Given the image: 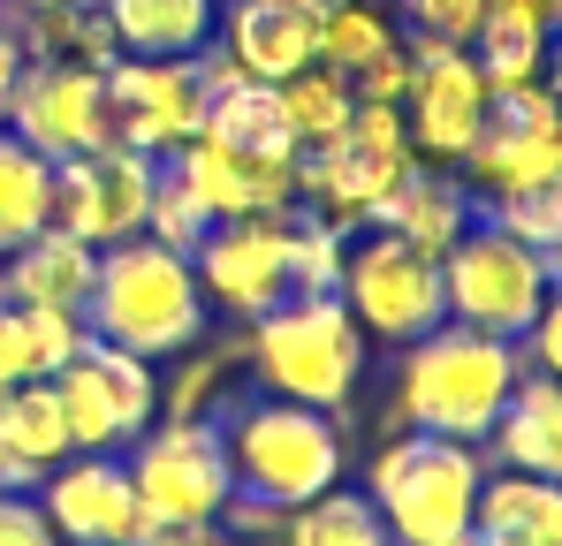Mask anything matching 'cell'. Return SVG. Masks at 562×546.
<instances>
[{
  "instance_id": "1",
  "label": "cell",
  "mask_w": 562,
  "mask_h": 546,
  "mask_svg": "<svg viewBox=\"0 0 562 546\" xmlns=\"http://www.w3.org/2000/svg\"><path fill=\"white\" fill-rule=\"evenodd\" d=\"M525 357L517 342L502 334H479V327H426L418 342H403V372H395V410L411 433H441V441H471L486 448L502 402L517 395Z\"/></svg>"
},
{
  "instance_id": "2",
  "label": "cell",
  "mask_w": 562,
  "mask_h": 546,
  "mask_svg": "<svg viewBox=\"0 0 562 546\" xmlns=\"http://www.w3.org/2000/svg\"><path fill=\"white\" fill-rule=\"evenodd\" d=\"M205 288H198V266L190 251H168L153 236H130V243H106L92 273V296H85V327L99 342L130 350V357L160 364L198 350L205 334Z\"/></svg>"
},
{
  "instance_id": "3",
  "label": "cell",
  "mask_w": 562,
  "mask_h": 546,
  "mask_svg": "<svg viewBox=\"0 0 562 546\" xmlns=\"http://www.w3.org/2000/svg\"><path fill=\"white\" fill-rule=\"evenodd\" d=\"M251 372L259 387L304 410H335L366 379V327L335 288L319 296H281L274 311L251 319Z\"/></svg>"
},
{
  "instance_id": "4",
  "label": "cell",
  "mask_w": 562,
  "mask_h": 546,
  "mask_svg": "<svg viewBox=\"0 0 562 546\" xmlns=\"http://www.w3.org/2000/svg\"><path fill=\"white\" fill-rule=\"evenodd\" d=\"M221 448H228V478L236 493L267 501V509H304L319 501L327 486H342V433L327 410H304V402H236L221 418Z\"/></svg>"
},
{
  "instance_id": "5",
  "label": "cell",
  "mask_w": 562,
  "mask_h": 546,
  "mask_svg": "<svg viewBox=\"0 0 562 546\" xmlns=\"http://www.w3.org/2000/svg\"><path fill=\"white\" fill-rule=\"evenodd\" d=\"M479 478L486 455L471 441L441 433H403L373 455V486L366 501L380 509L395 546H471V509H479Z\"/></svg>"
},
{
  "instance_id": "6",
  "label": "cell",
  "mask_w": 562,
  "mask_h": 546,
  "mask_svg": "<svg viewBox=\"0 0 562 546\" xmlns=\"http://www.w3.org/2000/svg\"><path fill=\"white\" fill-rule=\"evenodd\" d=\"M411 168H418V152H411L403 114H395V106H373V99H358L350 122H342V137L319 145V152H304L296 213L327 220L335 236H358V228H373L380 213H387V197L411 182Z\"/></svg>"
},
{
  "instance_id": "7",
  "label": "cell",
  "mask_w": 562,
  "mask_h": 546,
  "mask_svg": "<svg viewBox=\"0 0 562 546\" xmlns=\"http://www.w3.org/2000/svg\"><path fill=\"white\" fill-rule=\"evenodd\" d=\"M555 259L525 236H509L494 213H479L464 236L441 251V304L457 327H479V334H502L517 342L540 311V296L555 288Z\"/></svg>"
},
{
  "instance_id": "8",
  "label": "cell",
  "mask_w": 562,
  "mask_h": 546,
  "mask_svg": "<svg viewBox=\"0 0 562 546\" xmlns=\"http://www.w3.org/2000/svg\"><path fill=\"white\" fill-rule=\"evenodd\" d=\"M130 486L153 532H183V524H221L236 478L221 448V418H168L145 425L130 441Z\"/></svg>"
},
{
  "instance_id": "9",
  "label": "cell",
  "mask_w": 562,
  "mask_h": 546,
  "mask_svg": "<svg viewBox=\"0 0 562 546\" xmlns=\"http://www.w3.org/2000/svg\"><path fill=\"white\" fill-rule=\"evenodd\" d=\"M335 296L350 304V319L366 327V342H418L426 327L449 319L441 304V259L403 243L395 228H358L342 251Z\"/></svg>"
},
{
  "instance_id": "10",
  "label": "cell",
  "mask_w": 562,
  "mask_h": 546,
  "mask_svg": "<svg viewBox=\"0 0 562 546\" xmlns=\"http://www.w3.org/2000/svg\"><path fill=\"white\" fill-rule=\"evenodd\" d=\"M471 197L502 205V197H525V190H548L562 182V106L548 84H517V91H494L471 152L457 160Z\"/></svg>"
},
{
  "instance_id": "11",
  "label": "cell",
  "mask_w": 562,
  "mask_h": 546,
  "mask_svg": "<svg viewBox=\"0 0 562 546\" xmlns=\"http://www.w3.org/2000/svg\"><path fill=\"white\" fill-rule=\"evenodd\" d=\"M168 168L213 220H244V213H289L304 152L289 137H228V129H198L183 152H168Z\"/></svg>"
},
{
  "instance_id": "12",
  "label": "cell",
  "mask_w": 562,
  "mask_h": 546,
  "mask_svg": "<svg viewBox=\"0 0 562 546\" xmlns=\"http://www.w3.org/2000/svg\"><path fill=\"white\" fill-rule=\"evenodd\" d=\"M403 54H411V91H403V129H411V152L426 168H457L494 106V84L486 69L471 61V46H449V38H418L403 31Z\"/></svg>"
},
{
  "instance_id": "13",
  "label": "cell",
  "mask_w": 562,
  "mask_h": 546,
  "mask_svg": "<svg viewBox=\"0 0 562 546\" xmlns=\"http://www.w3.org/2000/svg\"><path fill=\"white\" fill-rule=\"evenodd\" d=\"M54 395H61V418H69L77 455L130 448L160 418V372L145 357H130V350H114V342H99V334L54 372Z\"/></svg>"
},
{
  "instance_id": "14",
  "label": "cell",
  "mask_w": 562,
  "mask_h": 546,
  "mask_svg": "<svg viewBox=\"0 0 562 546\" xmlns=\"http://www.w3.org/2000/svg\"><path fill=\"white\" fill-rule=\"evenodd\" d=\"M289 236H296V205L289 213H244V220H213L205 243L190 251L205 304H221L228 319H259L281 296H296L289 273Z\"/></svg>"
},
{
  "instance_id": "15",
  "label": "cell",
  "mask_w": 562,
  "mask_h": 546,
  "mask_svg": "<svg viewBox=\"0 0 562 546\" xmlns=\"http://www.w3.org/2000/svg\"><path fill=\"white\" fill-rule=\"evenodd\" d=\"M160 160L130 152V145H92L77 160H54V228H69L77 243H130L145 236V205H153Z\"/></svg>"
},
{
  "instance_id": "16",
  "label": "cell",
  "mask_w": 562,
  "mask_h": 546,
  "mask_svg": "<svg viewBox=\"0 0 562 546\" xmlns=\"http://www.w3.org/2000/svg\"><path fill=\"white\" fill-rule=\"evenodd\" d=\"M205 122V84H198V61H137L122 54L106 69V137L130 145V152H183Z\"/></svg>"
},
{
  "instance_id": "17",
  "label": "cell",
  "mask_w": 562,
  "mask_h": 546,
  "mask_svg": "<svg viewBox=\"0 0 562 546\" xmlns=\"http://www.w3.org/2000/svg\"><path fill=\"white\" fill-rule=\"evenodd\" d=\"M8 129L46 152V160H77L106 137V69H69V61H23L15 99H8Z\"/></svg>"
},
{
  "instance_id": "18",
  "label": "cell",
  "mask_w": 562,
  "mask_h": 546,
  "mask_svg": "<svg viewBox=\"0 0 562 546\" xmlns=\"http://www.w3.org/2000/svg\"><path fill=\"white\" fill-rule=\"evenodd\" d=\"M38 486H46L38 509L61 532V546H137L153 532L145 509H137V486H130V463L122 455H69Z\"/></svg>"
},
{
  "instance_id": "19",
  "label": "cell",
  "mask_w": 562,
  "mask_h": 546,
  "mask_svg": "<svg viewBox=\"0 0 562 546\" xmlns=\"http://www.w3.org/2000/svg\"><path fill=\"white\" fill-rule=\"evenodd\" d=\"M319 15L327 0H228L213 38L236 54L251 84H289L296 69L319 61Z\"/></svg>"
},
{
  "instance_id": "20",
  "label": "cell",
  "mask_w": 562,
  "mask_h": 546,
  "mask_svg": "<svg viewBox=\"0 0 562 546\" xmlns=\"http://www.w3.org/2000/svg\"><path fill=\"white\" fill-rule=\"evenodd\" d=\"M69 455H77V441H69V418H61L54 379H15L0 395V486L23 493V486H38Z\"/></svg>"
},
{
  "instance_id": "21",
  "label": "cell",
  "mask_w": 562,
  "mask_h": 546,
  "mask_svg": "<svg viewBox=\"0 0 562 546\" xmlns=\"http://www.w3.org/2000/svg\"><path fill=\"white\" fill-rule=\"evenodd\" d=\"M471 546H562V478L486 470L471 509Z\"/></svg>"
},
{
  "instance_id": "22",
  "label": "cell",
  "mask_w": 562,
  "mask_h": 546,
  "mask_svg": "<svg viewBox=\"0 0 562 546\" xmlns=\"http://www.w3.org/2000/svg\"><path fill=\"white\" fill-rule=\"evenodd\" d=\"M92 273H99V251L77 243L69 228H38L31 243L8 251V273H0V296L8 304H54V311H85L92 296Z\"/></svg>"
},
{
  "instance_id": "23",
  "label": "cell",
  "mask_w": 562,
  "mask_h": 546,
  "mask_svg": "<svg viewBox=\"0 0 562 546\" xmlns=\"http://www.w3.org/2000/svg\"><path fill=\"white\" fill-rule=\"evenodd\" d=\"M99 15L137 61H190L221 31V0H99Z\"/></svg>"
},
{
  "instance_id": "24",
  "label": "cell",
  "mask_w": 562,
  "mask_h": 546,
  "mask_svg": "<svg viewBox=\"0 0 562 546\" xmlns=\"http://www.w3.org/2000/svg\"><path fill=\"white\" fill-rule=\"evenodd\" d=\"M486 448L502 470H532V478H562V379L548 372H525L517 395L502 402Z\"/></svg>"
},
{
  "instance_id": "25",
  "label": "cell",
  "mask_w": 562,
  "mask_h": 546,
  "mask_svg": "<svg viewBox=\"0 0 562 546\" xmlns=\"http://www.w3.org/2000/svg\"><path fill=\"white\" fill-rule=\"evenodd\" d=\"M471 220H479V197L464 190V175H457V168H426V160H418L411 182L387 197V213H380L373 228H395L403 243H418V251H434V259H441Z\"/></svg>"
},
{
  "instance_id": "26",
  "label": "cell",
  "mask_w": 562,
  "mask_h": 546,
  "mask_svg": "<svg viewBox=\"0 0 562 546\" xmlns=\"http://www.w3.org/2000/svg\"><path fill=\"white\" fill-rule=\"evenodd\" d=\"M8 23H15L23 61H69V69H114L122 61L99 8H31V15H8Z\"/></svg>"
},
{
  "instance_id": "27",
  "label": "cell",
  "mask_w": 562,
  "mask_h": 546,
  "mask_svg": "<svg viewBox=\"0 0 562 546\" xmlns=\"http://www.w3.org/2000/svg\"><path fill=\"white\" fill-rule=\"evenodd\" d=\"M54 220V160L31 152L8 122H0V259L15 243H31Z\"/></svg>"
},
{
  "instance_id": "28",
  "label": "cell",
  "mask_w": 562,
  "mask_h": 546,
  "mask_svg": "<svg viewBox=\"0 0 562 546\" xmlns=\"http://www.w3.org/2000/svg\"><path fill=\"white\" fill-rule=\"evenodd\" d=\"M274 99H281V122H289L296 152L335 145V137H342V122H350V106H358L350 77H342V69H327V61H312V69H296L289 84H274Z\"/></svg>"
},
{
  "instance_id": "29",
  "label": "cell",
  "mask_w": 562,
  "mask_h": 546,
  "mask_svg": "<svg viewBox=\"0 0 562 546\" xmlns=\"http://www.w3.org/2000/svg\"><path fill=\"white\" fill-rule=\"evenodd\" d=\"M548 46H555V31H540V23H525V15H502V8H486L479 31H471V61L486 69L494 91L540 84V77H548Z\"/></svg>"
},
{
  "instance_id": "30",
  "label": "cell",
  "mask_w": 562,
  "mask_h": 546,
  "mask_svg": "<svg viewBox=\"0 0 562 546\" xmlns=\"http://www.w3.org/2000/svg\"><path fill=\"white\" fill-rule=\"evenodd\" d=\"M274 546H395V539H387V524H380V509L366 501V493L327 486L319 501H304V509L281 516Z\"/></svg>"
},
{
  "instance_id": "31",
  "label": "cell",
  "mask_w": 562,
  "mask_h": 546,
  "mask_svg": "<svg viewBox=\"0 0 562 546\" xmlns=\"http://www.w3.org/2000/svg\"><path fill=\"white\" fill-rule=\"evenodd\" d=\"M387 46H403L395 8H380V0H327V15H319V61H327V69L358 77Z\"/></svg>"
},
{
  "instance_id": "32",
  "label": "cell",
  "mask_w": 562,
  "mask_h": 546,
  "mask_svg": "<svg viewBox=\"0 0 562 546\" xmlns=\"http://www.w3.org/2000/svg\"><path fill=\"white\" fill-rule=\"evenodd\" d=\"M8 334H15V379H54L92 342L85 311H54V304H8Z\"/></svg>"
},
{
  "instance_id": "33",
  "label": "cell",
  "mask_w": 562,
  "mask_h": 546,
  "mask_svg": "<svg viewBox=\"0 0 562 546\" xmlns=\"http://www.w3.org/2000/svg\"><path fill=\"white\" fill-rule=\"evenodd\" d=\"M205 228H213V213H205L183 182H176V168L160 160L153 205H145V236H153V243H168V251H198V243H205Z\"/></svg>"
},
{
  "instance_id": "34",
  "label": "cell",
  "mask_w": 562,
  "mask_h": 546,
  "mask_svg": "<svg viewBox=\"0 0 562 546\" xmlns=\"http://www.w3.org/2000/svg\"><path fill=\"white\" fill-rule=\"evenodd\" d=\"M342 251H350V236H335V228H327V220H312V213H296V236H289V273H296V296L335 288V281H342Z\"/></svg>"
},
{
  "instance_id": "35",
  "label": "cell",
  "mask_w": 562,
  "mask_h": 546,
  "mask_svg": "<svg viewBox=\"0 0 562 546\" xmlns=\"http://www.w3.org/2000/svg\"><path fill=\"white\" fill-rule=\"evenodd\" d=\"M486 0H395V23L418 31V38H449V46H471Z\"/></svg>"
},
{
  "instance_id": "36",
  "label": "cell",
  "mask_w": 562,
  "mask_h": 546,
  "mask_svg": "<svg viewBox=\"0 0 562 546\" xmlns=\"http://www.w3.org/2000/svg\"><path fill=\"white\" fill-rule=\"evenodd\" d=\"M517 357H525V372H548V379H562V273H555V288L540 296L532 327L517 334Z\"/></svg>"
},
{
  "instance_id": "37",
  "label": "cell",
  "mask_w": 562,
  "mask_h": 546,
  "mask_svg": "<svg viewBox=\"0 0 562 546\" xmlns=\"http://www.w3.org/2000/svg\"><path fill=\"white\" fill-rule=\"evenodd\" d=\"M221 364H228V357H190L183 372H176V387L160 395L168 418H205V402L221 395Z\"/></svg>"
},
{
  "instance_id": "38",
  "label": "cell",
  "mask_w": 562,
  "mask_h": 546,
  "mask_svg": "<svg viewBox=\"0 0 562 546\" xmlns=\"http://www.w3.org/2000/svg\"><path fill=\"white\" fill-rule=\"evenodd\" d=\"M0 546H61V532L46 524V509L31 493H8L0 486Z\"/></svg>"
},
{
  "instance_id": "39",
  "label": "cell",
  "mask_w": 562,
  "mask_h": 546,
  "mask_svg": "<svg viewBox=\"0 0 562 546\" xmlns=\"http://www.w3.org/2000/svg\"><path fill=\"white\" fill-rule=\"evenodd\" d=\"M358 99H373V106H403V91H411V54L403 46H387L380 61H366L358 77H350Z\"/></svg>"
},
{
  "instance_id": "40",
  "label": "cell",
  "mask_w": 562,
  "mask_h": 546,
  "mask_svg": "<svg viewBox=\"0 0 562 546\" xmlns=\"http://www.w3.org/2000/svg\"><path fill=\"white\" fill-rule=\"evenodd\" d=\"M15 77H23V46H15V23L0 15V122H8V99H15Z\"/></svg>"
},
{
  "instance_id": "41",
  "label": "cell",
  "mask_w": 562,
  "mask_h": 546,
  "mask_svg": "<svg viewBox=\"0 0 562 546\" xmlns=\"http://www.w3.org/2000/svg\"><path fill=\"white\" fill-rule=\"evenodd\" d=\"M15 387V334H8V296H0V395Z\"/></svg>"
},
{
  "instance_id": "42",
  "label": "cell",
  "mask_w": 562,
  "mask_h": 546,
  "mask_svg": "<svg viewBox=\"0 0 562 546\" xmlns=\"http://www.w3.org/2000/svg\"><path fill=\"white\" fill-rule=\"evenodd\" d=\"M31 8H99V0H8V15H31Z\"/></svg>"
},
{
  "instance_id": "43",
  "label": "cell",
  "mask_w": 562,
  "mask_h": 546,
  "mask_svg": "<svg viewBox=\"0 0 562 546\" xmlns=\"http://www.w3.org/2000/svg\"><path fill=\"white\" fill-rule=\"evenodd\" d=\"M555 266H562V182H555Z\"/></svg>"
},
{
  "instance_id": "44",
  "label": "cell",
  "mask_w": 562,
  "mask_h": 546,
  "mask_svg": "<svg viewBox=\"0 0 562 546\" xmlns=\"http://www.w3.org/2000/svg\"><path fill=\"white\" fill-rule=\"evenodd\" d=\"M540 8H548V15H555V31H562V0H540Z\"/></svg>"
},
{
  "instance_id": "45",
  "label": "cell",
  "mask_w": 562,
  "mask_h": 546,
  "mask_svg": "<svg viewBox=\"0 0 562 546\" xmlns=\"http://www.w3.org/2000/svg\"><path fill=\"white\" fill-rule=\"evenodd\" d=\"M555 54H562V31H555Z\"/></svg>"
}]
</instances>
